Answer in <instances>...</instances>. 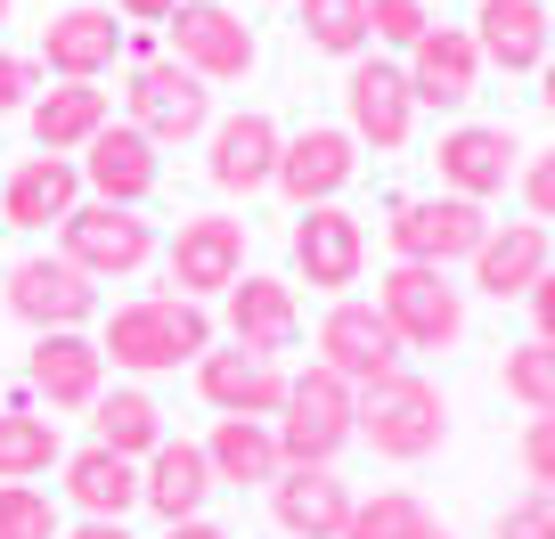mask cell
Here are the masks:
<instances>
[{
	"mask_svg": "<svg viewBox=\"0 0 555 539\" xmlns=\"http://www.w3.org/2000/svg\"><path fill=\"white\" fill-rule=\"evenodd\" d=\"M90 441L115 450V458H131V466H147V450L164 441V409L139 393V384H115V393L90 400Z\"/></svg>",
	"mask_w": 555,
	"mask_h": 539,
	"instance_id": "30",
	"label": "cell"
},
{
	"mask_svg": "<svg viewBox=\"0 0 555 539\" xmlns=\"http://www.w3.org/2000/svg\"><path fill=\"white\" fill-rule=\"evenodd\" d=\"M295 270L319 286V295H351L367 270V229L351 221L344 205H311L295 221Z\"/></svg>",
	"mask_w": 555,
	"mask_h": 539,
	"instance_id": "16",
	"label": "cell"
},
{
	"mask_svg": "<svg viewBox=\"0 0 555 539\" xmlns=\"http://www.w3.org/2000/svg\"><path fill=\"white\" fill-rule=\"evenodd\" d=\"M515 180H522V205H531L539 221H555V147H539V156L522 164Z\"/></svg>",
	"mask_w": 555,
	"mask_h": 539,
	"instance_id": "41",
	"label": "cell"
},
{
	"mask_svg": "<svg viewBox=\"0 0 555 539\" xmlns=\"http://www.w3.org/2000/svg\"><path fill=\"white\" fill-rule=\"evenodd\" d=\"M66 539H131V531H122V523H74Z\"/></svg>",
	"mask_w": 555,
	"mask_h": 539,
	"instance_id": "45",
	"label": "cell"
},
{
	"mask_svg": "<svg viewBox=\"0 0 555 539\" xmlns=\"http://www.w3.org/2000/svg\"><path fill=\"white\" fill-rule=\"evenodd\" d=\"M409 99L416 106H466L482 90V50H474L466 25H425V41L409 50Z\"/></svg>",
	"mask_w": 555,
	"mask_h": 539,
	"instance_id": "20",
	"label": "cell"
},
{
	"mask_svg": "<svg viewBox=\"0 0 555 539\" xmlns=\"http://www.w3.org/2000/svg\"><path fill=\"white\" fill-rule=\"evenodd\" d=\"M99 351L115 368H131V376H164V368L212 351V319H205V303H189V295H147V303H122L99 328Z\"/></svg>",
	"mask_w": 555,
	"mask_h": 539,
	"instance_id": "1",
	"label": "cell"
},
{
	"mask_svg": "<svg viewBox=\"0 0 555 539\" xmlns=\"http://www.w3.org/2000/svg\"><path fill=\"white\" fill-rule=\"evenodd\" d=\"M122 99H131V131H147L156 147H180V140L212 131V82L189 74L180 57H139Z\"/></svg>",
	"mask_w": 555,
	"mask_h": 539,
	"instance_id": "6",
	"label": "cell"
},
{
	"mask_svg": "<svg viewBox=\"0 0 555 539\" xmlns=\"http://www.w3.org/2000/svg\"><path fill=\"white\" fill-rule=\"evenodd\" d=\"M164 180L156 164V140L147 131H131V123H106L99 140L82 147V189L99 196V205H147Z\"/></svg>",
	"mask_w": 555,
	"mask_h": 539,
	"instance_id": "19",
	"label": "cell"
},
{
	"mask_svg": "<svg viewBox=\"0 0 555 539\" xmlns=\"http://www.w3.org/2000/svg\"><path fill=\"white\" fill-rule=\"evenodd\" d=\"M539 106H547V123H555V57L539 66Z\"/></svg>",
	"mask_w": 555,
	"mask_h": 539,
	"instance_id": "46",
	"label": "cell"
},
{
	"mask_svg": "<svg viewBox=\"0 0 555 539\" xmlns=\"http://www.w3.org/2000/svg\"><path fill=\"white\" fill-rule=\"evenodd\" d=\"M0 303H9V311H17L34 335L90 328V319H99V279H82L66 254H25V261H9V286H0Z\"/></svg>",
	"mask_w": 555,
	"mask_h": 539,
	"instance_id": "8",
	"label": "cell"
},
{
	"mask_svg": "<svg viewBox=\"0 0 555 539\" xmlns=\"http://www.w3.org/2000/svg\"><path fill=\"white\" fill-rule=\"evenodd\" d=\"M555 270V238H547V221H506V229H490L482 238V254H474V286L482 295H531L539 279Z\"/></svg>",
	"mask_w": 555,
	"mask_h": 539,
	"instance_id": "27",
	"label": "cell"
},
{
	"mask_svg": "<svg viewBox=\"0 0 555 539\" xmlns=\"http://www.w3.org/2000/svg\"><path fill=\"white\" fill-rule=\"evenodd\" d=\"M221 319H229V344L261 351V360H278V351H295V335H302L295 286H286V279H254V270H245V279H237V286L221 295Z\"/></svg>",
	"mask_w": 555,
	"mask_h": 539,
	"instance_id": "22",
	"label": "cell"
},
{
	"mask_svg": "<svg viewBox=\"0 0 555 539\" xmlns=\"http://www.w3.org/2000/svg\"><path fill=\"white\" fill-rule=\"evenodd\" d=\"M0 539H66V531H57L50 490H34V483H0Z\"/></svg>",
	"mask_w": 555,
	"mask_h": 539,
	"instance_id": "36",
	"label": "cell"
},
{
	"mask_svg": "<svg viewBox=\"0 0 555 539\" xmlns=\"http://www.w3.org/2000/svg\"><path fill=\"white\" fill-rule=\"evenodd\" d=\"M164 270H172V295H189V303L229 295L245 279V221H229V213L180 221V238L164 245Z\"/></svg>",
	"mask_w": 555,
	"mask_h": 539,
	"instance_id": "13",
	"label": "cell"
},
{
	"mask_svg": "<svg viewBox=\"0 0 555 539\" xmlns=\"http://www.w3.org/2000/svg\"><path fill=\"white\" fill-rule=\"evenodd\" d=\"M360 441H367L376 458H392V466L434 458L441 441H450V400H441V384H425V376H409V368H400L392 384L360 393Z\"/></svg>",
	"mask_w": 555,
	"mask_h": 539,
	"instance_id": "3",
	"label": "cell"
},
{
	"mask_svg": "<svg viewBox=\"0 0 555 539\" xmlns=\"http://www.w3.org/2000/svg\"><path fill=\"white\" fill-rule=\"evenodd\" d=\"M66 506L82 523H122L139 506V466H131V458H115V450H99V441L74 450L66 458Z\"/></svg>",
	"mask_w": 555,
	"mask_h": 539,
	"instance_id": "29",
	"label": "cell"
},
{
	"mask_svg": "<svg viewBox=\"0 0 555 539\" xmlns=\"http://www.w3.org/2000/svg\"><path fill=\"white\" fill-rule=\"evenodd\" d=\"M25 115H34V147L41 156H82L106 123H115V106H106L99 82H57V90H41Z\"/></svg>",
	"mask_w": 555,
	"mask_h": 539,
	"instance_id": "28",
	"label": "cell"
},
{
	"mask_svg": "<svg viewBox=\"0 0 555 539\" xmlns=\"http://www.w3.org/2000/svg\"><path fill=\"white\" fill-rule=\"evenodd\" d=\"M376 311L400 335V351H450L466 335V286H450V270L425 261H392L376 279Z\"/></svg>",
	"mask_w": 555,
	"mask_h": 539,
	"instance_id": "4",
	"label": "cell"
},
{
	"mask_svg": "<svg viewBox=\"0 0 555 539\" xmlns=\"http://www.w3.org/2000/svg\"><path fill=\"white\" fill-rule=\"evenodd\" d=\"M319 368H335L351 393H376V384H392V376H400V335L384 328L376 303L335 295V311L319 319Z\"/></svg>",
	"mask_w": 555,
	"mask_h": 539,
	"instance_id": "10",
	"label": "cell"
},
{
	"mask_svg": "<svg viewBox=\"0 0 555 539\" xmlns=\"http://www.w3.org/2000/svg\"><path fill=\"white\" fill-rule=\"evenodd\" d=\"M344 131L360 147H376V156H400L409 147V131H416V99H409V74L400 66H384V57H351V74H344Z\"/></svg>",
	"mask_w": 555,
	"mask_h": 539,
	"instance_id": "12",
	"label": "cell"
},
{
	"mask_svg": "<svg viewBox=\"0 0 555 539\" xmlns=\"http://www.w3.org/2000/svg\"><path fill=\"white\" fill-rule=\"evenodd\" d=\"M25 376H34V393L50 400V409H90V400L106 393V351L90 344L82 328H57V335H34Z\"/></svg>",
	"mask_w": 555,
	"mask_h": 539,
	"instance_id": "23",
	"label": "cell"
},
{
	"mask_svg": "<svg viewBox=\"0 0 555 539\" xmlns=\"http://www.w3.org/2000/svg\"><path fill=\"white\" fill-rule=\"evenodd\" d=\"M506 393H515L531 418H555V344H515L506 351Z\"/></svg>",
	"mask_w": 555,
	"mask_h": 539,
	"instance_id": "35",
	"label": "cell"
},
{
	"mask_svg": "<svg viewBox=\"0 0 555 539\" xmlns=\"http://www.w3.org/2000/svg\"><path fill=\"white\" fill-rule=\"evenodd\" d=\"M434 531V515H425V499L416 490H376V499L351 506L344 539H425Z\"/></svg>",
	"mask_w": 555,
	"mask_h": 539,
	"instance_id": "34",
	"label": "cell"
},
{
	"mask_svg": "<svg viewBox=\"0 0 555 539\" xmlns=\"http://www.w3.org/2000/svg\"><path fill=\"white\" fill-rule=\"evenodd\" d=\"M351 506H360V490H351L335 466H286L270 483V515H278L286 539H344Z\"/></svg>",
	"mask_w": 555,
	"mask_h": 539,
	"instance_id": "17",
	"label": "cell"
},
{
	"mask_svg": "<svg viewBox=\"0 0 555 539\" xmlns=\"http://www.w3.org/2000/svg\"><path fill=\"white\" fill-rule=\"evenodd\" d=\"M34 82H41L34 57H9V50H0V115H25V106H34Z\"/></svg>",
	"mask_w": 555,
	"mask_h": 539,
	"instance_id": "40",
	"label": "cell"
},
{
	"mask_svg": "<svg viewBox=\"0 0 555 539\" xmlns=\"http://www.w3.org/2000/svg\"><path fill=\"white\" fill-rule=\"evenodd\" d=\"M522 474L539 490H555V418H531L522 425Z\"/></svg>",
	"mask_w": 555,
	"mask_h": 539,
	"instance_id": "39",
	"label": "cell"
},
{
	"mask_svg": "<svg viewBox=\"0 0 555 539\" xmlns=\"http://www.w3.org/2000/svg\"><path fill=\"white\" fill-rule=\"evenodd\" d=\"M115 50H122V17L115 9H90V0L41 25V66H50L57 82H99V74L115 66Z\"/></svg>",
	"mask_w": 555,
	"mask_h": 539,
	"instance_id": "24",
	"label": "cell"
},
{
	"mask_svg": "<svg viewBox=\"0 0 555 539\" xmlns=\"http://www.w3.org/2000/svg\"><path fill=\"white\" fill-rule=\"evenodd\" d=\"M351 172H360V140H351L344 123H302L295 140L278 147L270 189H286V205L311 213V205H335V196L351 189Z\"/></svg>",
	"mask_w": 555,
	"mask_h": 539,
	"instance_id": "11",
	"label": "cell"
},
{
	"mask_svg": "<svg viewBox=\"0 0 555 539\" xmlns=\"http://www.w3.org/2000/svg\"><path fill=\"white\" fill-rule=\"evenodd\" d=\"M57 254H66L82 279H131V270L156 261V221H139V205H99V196H82V205L57 221Z\"/></svg>",
	"mask_w": 555,
	"mask_h": 539,
	"instance_id": "5",
	"label": "cell"
},
{
	"mask_svg": "<svg viewBox=\"0 0 555 539\" xmlns=\"http://www.w3.org/2000/svg\"><path fill=\"white\" fill-rule=\"evenodd\" d=\"M286 384H295L286 368L261 360V351H245V344L196 360V393H205L221 418H278V409H286Z\"/></svg>",
	"mask_w": 555,
	"mask_h": 539,
	"instance_id": "18",
	"label": "cell"
},
{
	"mask_svg": "<svg viewBox=\"0 0 555 539\" xmlns=\"http://www.w3.org/2000/svg\"><path fill=\"white\" fill-rule=\"evenodd\" d=\"M515 156H522V147H515V131H506V123H457V131H441V147H434L441 196H466V205L506 196Z\"/></svg>",
	"mask_w": 555,
	"mask_h": 539,
	"instance_id": "14",
	"label": "cell"
},
{
	"mask_svg": "<svg viewBox=\"0 0 555 539\" xmlns=\"http://www.w3.org/2000/svg\"><path fill=\"white\" fill-rule=\"evenodd\" d=\"M205 458H212V483H278L286 474V458H278V434H270V418H221L212 425V441H205Z\"/></svg>",
	"mask_w": 555,
	"mask_h": 539,
	"instance_id": "31",
	"label": "cell"
},
{
	"mask_svg": "<svg viewBox=\"0 0 555 539\" xmlns=\"http://www.w3.org/2000/svg\"><path fill=\"white\" fill-rule=\"evenodd\" d=\"M57 458H66V441H57L50 418H34V409H0V483H34V474H50Z\"/></svg>",
	"mask_w": 555,
	"mask_h": 539,
	"instance_id": "32",
	"label": "cell"
},
{
	"mask_svg": "<svg viewBox=\"0 0 555 539\" xmlns=\"http://www.w3.org/2000/svg\"><path fill=\"white\" fill-rule=\"evenodd\" d=\"M212 499V458L205 441H156L139 466V506H156L164 523H196Z\"/></svg>",
	"mask_w": 555,
	"mask_h": 539,
	"instance_id": "26",
	"label": "cell"
},
{
	"mask_svg": "<svg viewBox=\"0 0 555 539\" xmlns=\"http://www.w3.org/2000/svg\"><path fill=\"white\" fill-rule=\"evenodd\" d=\"M425 25H434V9H425V0H367V41L416 50V41H425Z\"/></svg>",
	"mask_w": 555,
	"mask_h": 539,
	"instance_id": "37",
	"label": "cell"
},
{
	"mask_svg": "<svg viewBox=\"0 0 555 539\" xmlns=\"http://www.w3.org/2000/svg\"><path fill=\"white\" fill-rule=\"evenodd\" d=\"M164 539H229V531H221V523H205V515H196V523H164Z\"/></svg>",
	"mask_w": 555,
	"mask_h": 539,
	"instance_id": "44",
	"label": "cell"
},
{
	"mask_svg": "<svg viewBox=\"0 0 555 539\" xmlns=\"http://www.w3.org/2000/svg\"><path fill=\"white\" fill-rule=\"evenodd\" d=\"M474 50H482V66L539 74V66L555 57L547 0H482V9H474Z\"/></svg>",
	"mask_w": 555,
	"mask_h": 539,
	"instance_id": "21",
	"label": "cell"
},
{
	"mask_svg": "<svg viewBox=\"0 0 555 539\" xmlns=\"http://www.w3.org/2000/svg\"><path fill=\"white\" fill-rule=\"evenodd\" d=\"M392 254L400 261H425V270H450V261H474L490 238V213L466 205V196H409L392 205Z\"/></svg>",
	"mask_w": 555,
	"mask_h": 539,
	"instance_id": "9",
	"label": "cell"
},
{
	"mask_svg": "<svg viewBox=\"0 0 555 539\" xmlns=\"http://www.w3.org/2000/svg\"><path fill=\"white\" fill-rule=\"evenodd\" d=\"M425 539H450V531H441V523H434V531H425Z\"/></svg>",
	"mask_w": 555,
	"mask_h": 539,
	"instance_id": "47",
	"label": "cell"
},
{
	"mask_svg": "<svg viewBox=\"0 0 555 539\" xmlns=\"http://www.w3.org/2000/svg\"><path fill=\"white\" fill-rule=\"evenodd\" d=\"M172 9H180V0H115L122 25H172Z\"/></svg>",
	"mask_w": 555,
	"mask_h": 539,
	"instance_id": "43",
	"label": "cell"
},
{
	"mask_svg": "<svg viewBox=\"0 0 555 539\" xmlns=\"http://www.w3.org/2000/svg\"><path fill=\"white\" fill-rule=\"evenodd\" d=\"M302 41L327 57H367V0H295Z\"/></svg>",
	"mask_w": 555,
	"mask_h": 539,
	"instance_id": "33",
	"label": "cell"
},
{
	"mask_svg": "<svg viewBox=\"0 0 555 539\" xmlns=\"http://www.w3.org/2000/svg\"><path fill=\"white\" fill-rule=\"evenodd\" d=\"M0 25H9V0H0Z\"/></svg>",
	"mask_w": 555,
	"mask_h": 539,
	"instance_id": "48",
	"label": "cell"
},
{
	"mask_svg": "<svg viewBox=\"0 0 555 539\" xmlns=\"http://www.w3.org/2000/svg\"><path fill=\"white\" fill-rule=\"evenodd\" d=\"M278 458L286 466H335V458L360 441V393H351L335 368H302L295 384H286V409H278Z\"/></svg>",
	"mask_w": 555,
	"mask_h": 539,
	"instance_id": "2",
	"label": "cell"
},
{
	"mask_svg": "<svg viewBox=\"0 0 555 539\" xmlns=\"http://www.w3.org/2000/svg\"><path fill=\"white\" fill-rule=\"evenodd\" d=\"M164 41H172L164 57H180V66L205 74V82H245V74H254V57H261L254 25H245L229 0H180L172 25H164Z\"/></svg>",
	"mask_w": 555,
	"mask_h": 539,
	"instance_id": "7",
	"label": "cell"
},
{
	"mask_svg": "<svg viewBox=\"0 0 555 539\" xmlns=\"http://www.w3.org/2000/svg\"><path fill=\"white\" fill-rule=\"evenodd\" d=\"M499 539H555V490H531L499 515Z\"/></svg>",
	"mask_w": 555,
	"mask_h": 539,
	"instance_id": "38",
	"label": "cell"
},
{
	"mask_svg": "<svg viewBox=\"0 0 555 539\" xmlns=\"http://www.w3.org/2000/svg\"><path fill=\"white\" fill-rule=\"evenodd\" d=\"M74 205H82V164L74 156H25L0 180V221L9 229H57Z\"/></svg>",
	"mask_w": 555,
	"mask_h": 539,
	"instance_id": "25",
	"label": "cell"
},
{
	"mask_svg": "<svg viewBox=\"0 0 555 539\" xmlns=\"http://www.w3.org/2000/svg\"><path fill=\"white\" fill-rule=\"evenodd\" d=\"M205 172H212V189L221 196H261L278 180V147H286V131H278L261 106H245V115H221L205 131Z\"/></svg>",
	"mask_w": 555,
	"mask_h": 539,
	"instance_id": "15",
	"label": "cell"
},
{
	"mask_svg": "<svg viewBox=\"0 0 555 539\" xmlns=\"http://www.w3.org/2000/svg\"><path fill=\"white\" fill-rule=\"evenodd\" d=\"M522 303H531V344H555V270H547Z\"/></svg>",
	"mask_w": 555,
	"mask_h": 539,
	"instance_id": "42",
	"label": "cell"
}]
</instances>
